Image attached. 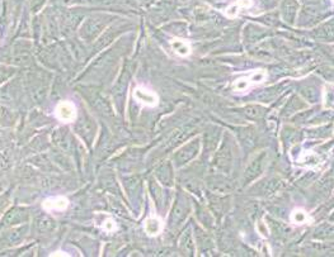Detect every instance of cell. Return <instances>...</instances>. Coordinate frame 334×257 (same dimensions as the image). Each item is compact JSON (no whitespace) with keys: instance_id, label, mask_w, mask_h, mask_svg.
Instances as JSON below:
<instances>
[{"instance_id":"cell-1","label":"cell","mask_w":334,"mask_h":257,"mask_svg":"<svg viewBox=\"0 0 334 257\" xmlns=\"http://www.w3.org/2000/svg\"><path fill=\"white\" fill-rule=\"evenodd\" d=\"M267 80V71L257 69L236 79L233 84V92L236 94H246L251 88L261 85Z\"/></svg>"},{"instance_id":"cell-2","label":"cell","mask_w":334,"mask_h":257,"mask_svg":"<svg viewBox=\"0 0 334 257\" xmlns=\"http://www.w3.org/2000/svg\"><path fill=\"white\" fill-rule=\"evenodd\" d=\"M134 99L142 107L154 108L159 104V95L146 86H138L134 90Z\"/></svg>"},{"instance_id":"cell-3","label":"cell","mask_w":334,"mask_h":257,"mask_svg":"<svg viewBox=\"0 0 334 257\" xmlns=\"http://www.w3.org/2000/svg\"><path fill=\"white\" fill-rule=\"evenodd\" d=\"M55 116L60 122L71 123L77 119V108H75L74 103L69 100L60 101L55 108Z\"/></svg>"},{"instance_id":"cell-4","label":"cell","mask_w":334,"mask_h":257,"mask_svg":"<svg viewBox=\"0 0 334 257\" xmlns=\"http://www.w3.org/2000/svg\"><path fill=\"white\" fill-rule=\"evenodd\" d=\"M164 230V222L157 214H151L144 220V231L149 237H157Z\"/></svg>"},{"instance_id":"cell-5","label":"cell","mask_w":334,"mask_h":257,"mask_svg":"<svg viewBox=\"0 0 334 257\" xmlns=\"http://www.w3.org/2000/svg\"><path fill=\"white\" fill-rule=\"evenodd\" d=\"M69 199L66 196H51V198H47L45 202L42 203V208L46 211H64L68 209Z\"/></svg>"},{"instance_id":"cell-6","label":"cell","mask_w":334,"mask_h":257,"mask_svg":"<svg viewBox=\"0 0 334 257\" xmlns=\"http://www.w3.org/2000/svg\"><path fill=\"white\" fill-rule=\"evenodd\" d=\"M170 46H172L173 51L182 57H187L192 53V47H191V43L188 41L181 40V38H173V40H170Z\"/></svg>"},{"instance_id":"cell-7","label":"cell","mask_w":334,"mask_h":257,"mask_svg":"<svg viewBox=\"0 0 334 257\" xmlns=\"http://www.w3.org/2000/svg\"><path fill=\"white\" fill-rule=\"evenodd\" d=\"M251 5H253V1H251V0H235L231 5L226 8V10H225V16H226L227 18H236L240 10L250 8Z\"/></svg>"},{"instance_id":"cell-8","label":"cell","mask_w":334,"mask_h":257,"mask_svg":"<svg viewBox=\"0 0 334 257\" xmlns=\"http://www.w3.org/2000/svg\"><path fill=\"white\" fill-rule=\"evenodd\" d=\"M311 217L309 215L305 209L303 208H295L290 214V222L296 226H303V224H310L311 223Z\"/></svg>"},{"instance_id":"cell-9","label":"cell","mask_w":334,"mask_h":257,"mask_svg":"<svg viewBox=\"0 0 334 257\" xmlns=\"http://www.w3.org/2000/svg\"><path fill=\"white\" fill-rule=\"evenodd\" d=\"M299 163L303 166H306V167H314V166H316L320 163V160L311 151H305L300 156V159H299Z\"/></svg>"},{"instance_id":"cell-10","label":"cell","mask_w":334,"mask_h":257,"mask_svg":"<svg viewBox=\"0 0 334 257\" xmlns=\"http://www.w3.org/2000/svg\"><path fill=\"white\" fill-rule=\"evenodd\" d=\"M102 228L106 231V232H110V233H112V232H114V231L117 230V224H116V222H114L112 218H107V219L102 223Z\"/></svg>"},{"instance_id":"cell-11","label":"cell","mask_w":334,"mask_h":257,"mask_svg":"<svg viewBox=\"0 0 334 257\" xmlns=\"http://www.w3.org/2000/svg\"><path fill=\"white\" fill-rule=\"evenodd\" d=\"M51 256H69V255L65 254V252H62V251H57V252H54V254H51Z\"/></svg>"}]
</instances>
